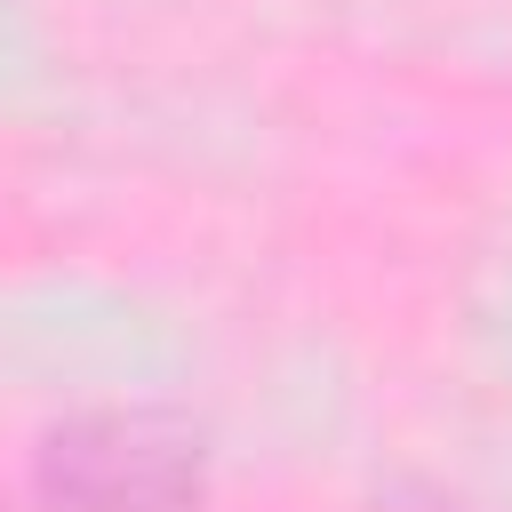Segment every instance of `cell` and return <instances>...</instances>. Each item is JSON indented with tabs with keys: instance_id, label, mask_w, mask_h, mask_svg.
<instances>
[{
	"instance_id": "obj_1",
	"label": "cell",
	"mask_w": 512,
	"mask_h": 512,
	"mask_svg": "<svg viewBox=\"0 0 512 512\" xmlns=\"http://www.w3.org/2000/svg\"><path fill=\"white\" fill-rule=\"evenodd\" d=\"M208 448L184 416L160 408H88L40 440L48 512H184L200 496Z\"/></svg>"
}]
</instances>
